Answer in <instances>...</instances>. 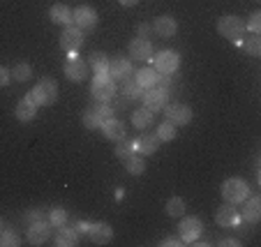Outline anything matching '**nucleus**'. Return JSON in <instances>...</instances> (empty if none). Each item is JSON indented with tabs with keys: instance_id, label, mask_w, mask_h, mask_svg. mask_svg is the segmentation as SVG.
<instances>
[{
	"instance_id": "nucleus-9",
	"label": "nucleus",
	"mask_w": 261,
	"mask_h": 247,
	"mask_svg": "<svg viewBox=\"0 0 261 247\" xmlns=\"http://www.w3.org/2000/svg\"><path fill=\"white\" fill-rule=\"evenodd\" d=\"M72 23L81 30H90L97 25V12L88 5H81L72 12Z\"/></svg>"
},
{
	"instance_id": "nucleus-24",
	"label": "nucleus",
	"mask_w": 261,
	"mask_h": 247,
	"mask_svg": "<svg viewBox=\"0 0 261 247\" xmlns=\"http://www.w3.org/2000/svg\"><path fill=\"white\" fill-rule=\"evenodd\" d=\"M79 233H76V229L74 227H60V231H58V236H56V245L58 247H72V245H76L79 242Z\"/></svg>"
},
{
	"instance_id": "nucleus-38",
	"label": "nucleus",
	"mask_w": 261,
	"mask_h": 247,
	"mask_svg": "<svg viewBox=\"0 0 261 247\" xmlns=\"http://www.w3.org/2000/svg\"><path fill=\"white\" fill-rule=\"evenodd\" d=\"M247 30H252L254 35H259V30H261V14L259 12H254V14L250 16V21H247Z\"/></svg>"
},
{
	"instance_id": "nucleus-16",
	"label": "nucleus",
	"mask_w": 261,
	"mask_h": 247,
	"mask_svg": "<svg viewBox=\"0 0 261 247\" xmlns=\"http://www.w3.org/2000/svg\"><path fill=\"white\" fill-rule=\"evenodd\" d=\"M215 222L220 224V227H238V222H241V213L236 210V206H233V203L222 206V208H217Z\"/></svg>"
},
{
	"instance_id": "nucleus-36",
	"label": "nucleus",
	"mask_w": 261,
	"mask_h": 247,
	"mask_svg": "<svg viewBox=\"0 0 261 247\" xmlns=\"http://www.w3.org/2000/svg\"><path fill=\"white\" fill-rule=\"evenodd\" d=\"M16 245H19V236H16V231L7 229V231L0 233V247H16Z\"/></svg>"
},
{
	"instance_id": "nucleus-14",
	"label": "nucleus",
	"mask_w": 261,
	"mask_h": 247,
	"mask_svg": "<svg viewBox=\"0 0 261 247\" xmlns=\"http://www.w3.org/2000/svg\"><path fill=\"white\" fill-rule=\"evenodd\" d=\"M49 238H51L49 219H44V222H35V224L28 227V242L30 245H44Z\"/></svg>"
},
{
	"instance_id": "nucleus-29",
	"label": "nucleus",
	"mask_w": 261,
	"mask_h": 247,
	"mask_svg": "<svg viewBox=\"0 0 261 247\" xmlns=\"http://www.w3.org/2000/svg\"><path fill=\"white\" fill-rule=\"evenodd\" d=\"M123 93L127 95V97H132V99H141V95H143V88L137 84V79H132V76H125L123 81Z\"/></svg>"
},
{
	"instance_id": "nucleus-30",
	"label": "nucleus",
	"mask_w": 261,
	"mask_h": 247,
	"mask_svg": "<svg viewBox=\"0 0 261 247\" xmlns=\"http://www.w3.org/2000/svg\"><path fill=\"white\" fill-rule=\"evenodd\" d=\"M10 74L14 81H19V84H23V81H28L30 76H33V67H30L28 63H19L14 69H10Z\"/></svg>"
},
{
	"instance_id": "nucleus-28",
	"label": "nucleus",
	"mask_w": 261,
	"mask_h": 247,
	"mask_svg": "<svg viewBox=\"0 0 261 247\" xmlns=\"http://www.w3.org/2000/svg\"><path fill=\"white\" fill-rule=\"evenodd\" d=\"M90 69H93V74H109V58L107 53H102V51H95V53H90Z\"/></svg>"
},
{
	"instance_id": "nucleus-26",
	"label": "nucleus",
	"mask_w": 261,
	"mask_h": 247,
	"mask_svg": "<svg viewBox=\"0 0 261 247\" xmlns=\"http://www.w3.org/2000/svg\"><path fill=\"white\" fill-rule=\"evenodd\" d=\"M51 21L54 23H63V25H72V10H69L67 5H63V3H56L54 7H51Z\"/></svg>"
},
{
	"instance_id": "nucleus-15",
	"label": "nucleus",
	"mask_w": 261,
	"mask_h": 247,
	"mask_svg": "<svg viewBox=\"0 0 261 247\" xmlns=\"http://www.w3.org/2000/svg\"><path fill=\"white\" fill-rule=\"evenodd\" d=\"M164 114H167L169 123H173L176 127H178V125H188L190 120H192V109H190V106H185V104H171Z\"/></svg>"
},
{
	"instance_id": "nucleus-5",
	"label": "nucleus",
	"mask_w": 261,
	"mask_h": 247,
	"mask_svg": "<svg viewBox=\"0 0 261 247\" xmlns=\"http://www.w3.org/2000/svg\"><path fill=\"white\" fill-rule=\"evenodd\" d=\"M107 118H111V106H109V102H102V104H97V106H88V109L84 111V125L88 129L99 127Z\"/></svg>"
},
{
	"instance_id": "nucleus-42",
	"label": "nucleus",
	"mask_w": 261,
	"mask_h": 247,
	"mask_svg": "<svg viewBox=\"0 0 261 247\" xmlns=\"http://www.w3.org/2000/svg\"><path fill=\"white\" fill-rule=\"evenodd\" d=\"M148 33H150V25H148V23H141V25H139V37H143V40H146Z\"/></svg>"
},
{
	"instance_id": "nucleus-39",
	"label": "nucleus",
	"mask_w": 261,
	"mask_h": 247,
	"mask_svg": "<svg viewBox=\"0 0 261 247\" xmlns=\"http://www.w3.org/2000/svg\"><path fill=\"white\" fill-rule=\"evenodd\" d=\"M160 245H164V247H180V245H185V242H182L180 236H167L164 240H160Z\"/></svg>"
},
{
	"instance_id": "nucleus-44",
	"label": "nucleus",
	"mask_w": 261,
	"mask_h": 247,
	"mask_svg": "<svg viewBox=\"0 0 261 247\" xmlns=\"http://www.w3.org/2000/svg\"><path fill=\"white\" fill-rule=\"evenodd\" d=\"M118 3H120L123 7H132V5H137L139 0H118Z\"/></svg>"
},
{
	"instance_id": "nucleus-4",
	"label": "nucleus",
	"mask_w": 261,
	"mask_h": 247,
	"mask_svg": "<svg viewBox=\"0 0 261 247\" xmlns=\"http://www.w3.org/2000/svg\"><path fill=\"white\" fill-rule=\"evenodd\" d=\"M243 30H245V25H243V21L238 19V16H222V19L217 21V33H220L222 37H227L229 42L241 44Z\"/></svg>"
},
{
	"instance_id": "nucleus-11",
	"label": "nucleus",
	"mask_w": 261,
	"mask_h": 247,
	"mask_svg": "<svg viewBox=\"0 0 261 247\" xmlns=\"http://www.w3.org/2000/svg\"><path fill=\"white\" fill-rule=\"evenodd\" d=\"M167 90H162V88H148L146 93L141 95V99H143V106L146 109H150L155 114V111H160V109H164V104H167Z\"/></svg>"
},
{
	"instance_id": "nucleus-37",
	"label": "nucleus",
	"mask_w": 261,
	"mask_h": 247,
	"mask_svg": "<svg viewBox=\"0 0 261 247\" xmlns=\"http://www.w3.org/2000/svg\"><path fill=\"white\" fill-rule=\"evenodd\" d=\"M35 222H44V213H42V210H28V213L23 215L25 227H30V224H35Z\"/></svg>"
},
{
	"instance_id": "nucleus-7",
	"label": "nucleus",
	"mask_w": 261,
	"mask_h": 247,
	"mask_svg": "<svg viewBox=\"0 0 261 247\" xmlns=\"http://www.w3.org/2000/svg\"><path fill=\"white\" fill-rule=\"evenodd\" d=\"M153 67L158 69L160 74H173L180 67V56L176 51H160L153 58Z\"/></svg>"
},
{
	"instance_id": "nucleus-23",
	"label": "nucleus",
	"mask_w": 261,
	"mask_h": 247,
	"mask_svg": "<svg viewBox=\"0 0 261 247\" xmlns=\"http://www.w3.org/2000/svg\"><path fill=\"white\" fill-rule=\"evenodd\" d=\"M158 76H160V72L155 67H143L134 74V79H137V84L141 86L143 90H148V88H155V86H158Z\"/></svg>"
},
{
	"instance_id": "nucleus-34",
	"label": "nucleus",
	"mask_w": 261,
	"mask_h": 247,
	"mask_svg": "<svg viewBox=\"0 0 261 247\" xmlns=\"http://www.w3.org/2000/svg\"><path fill=\"white\" fill-rule=\"evenodd\" d=\"M155 134L160 136V141H171V139H176V125L169 123V120H167V123L160 125L158 132H155Z\"/></svg>"
},
{
	"instance_id": "nucleus-13",
	"label": "nucleus",
	"mask_w": 261,
	"mask_h": 247,
	"mask_svg": "<svg viewBox=\"0 0 261 247\" xmlns=\"http://www.w3.org/2000/svg\"><path fill=\"white\" fill-rule=\"evenodd\" d=\"M63 74L67 76L69 81H84L88 76V65L81 58H69L67 63L63 65Z\"/></svg>"
},
{
	"instance_id": "nucleus-3",
	"label": "nucleus",
	"mask_w": 261,
	"mask_h": 247,
	"mask_svg": "<svg viewBox=\"0 0 261 247\" xmlns=\"http://www.w3.org/2000/svg\"><path fill=\"white\" fill-rule=\"evenodd\" d=\"M90 93L97 102H111L116 95V81L109 74H97L90 84Z\"/></svg>"
},
{
	"instance_id": "nucleus-10",
	"label": "nucleus",
	"mask_w": 261,
	"mask_h": 247,
	"mask_svg": "<svg viewBox=\"0 0 261 247\" xmlns=\"http://www.w3.org/2000/svg\"><path fill=\"white\" fill-rule=\"evenodd\" d=\"M86 238L95 245H107L111 238H114V229L104 222H88V231H86Z\"/></svg>"
},
{
	"instance_id": "nucleus-1",
	"label": "nucleus",
	"mask_w": 261,
	"mask_h": 247,
	"mask_svg": "<svg viewBox=\"0 0 261 247\" xmlns=\"http://www.w3.org/2000/svg\"><path fill=\"white\" fill-rule=\"evenodd\" d=\"M58 97V86H56L54 79H40V84L30 90V99H33L37 106H51Z\"/></svg>"
},
{
	"instance_id": "nucleus-40",
	"label": "nucleus",
	"mask_w": 261,
	"mask_h": 247,
	"mask_svg": "<svg viewBox=\"0 0 261 247\" xmlns=\"http://www.w3.org/2000/svg\"><path fill=\"white\" fill-rule=\"evenodd\" d=\"M10 79H12L10 69H7V67H0V88H3V86H7V84H10Z\"/></svg>"
},
{
	"instance_id": "nucleus-33",
	"label": "nucleus",
	"mask_w": 261,
	"mask_h": 247,
	"mask_svg": "<svg viewBox=\"0 0 261 247\" xmlns=\"http://www.w3.org/2000/svg\"><path fill=\"white\" fill-rule=\"evenodd\" d=\"M243 46H245V51L250 56H254V58H256V56H261V37H259V35L252 33V37H247V40L243 42Z\"/></svg>"
},
{
	"instance_id": "nucleus-12",
	"label": "nucleus",
	"mask_w": 261,
	"mask_h": 247,
	"mask_svg": "<svg viewBox=\"0 0 261 247\" xmlns=\"http://www.w3.org/2000/svg\"><path fill=\"white\" fill-rule=\"evenodd\" d=\"M132 74V63L125 56H116L114 60H109V76L114 81H123L125 76Z\"/></svg>"
},
{
	"instance_id": "nucleus-2",
	"label": "nucleus",
	"mask_w": 261,
	"mask_h": 247,
	"mask_svg": "<svg viewBox=\"0 0 261 247\" xmlns=\"http://www.w3.org/2000/svg\"><path fill=\"white\" fill-rule=\"evenodd\" d=\"M222 197H224L227 203H243L250 197V187H247V183L241 178H229L222 185Z\"/></svg>"
},
{
	"instance_id": "nucleus-35",
	"label": "nucleus",
	"mask_w": 261,
	"mask_h": 247,
	"mask_svg": "<svg viewBox=\"0 0 261 247\" xmlns=\"http://www.w3.org/2000/svg\"><path fill=\"white\" fill-rule=\"evenodd\" d=\"M129 153H134V141L132 139H127V136H123L118 141V146H116V155L123 159V157H127Z\"/></svg>"
},
{
	"instance_id": "nucleus-21",
	"label": "nucleus",
	"mask_w": 261,
	"mask_h": 247,
	"mask_svg": "<svg viewBox=\"0 0 261 247\" xmlns=\"http://www.w3.org/2000/svg\"><path fill=\"white\" fill-rule=\"evenodd\" d=\"M37 116V104L28 97H23L19 104H16V120H21V123H30V120Z\"/></svg>"
},
{
	"instance_id": "nucleus-27",
	"label": "nucleus",
	"mask_w": 261,
	"mask_h": 247,
	"mask_svg": "<svg viewBox=\"0 0 261 247\" xmlns=\"http://www.w3.org/2000/svg\"><path fill=\"white\" fill-rule=\"evenodd\" d=\"M153 120H155V114L150 109H146V106H141V109H137L132 114V125L137 129H146V127H150L153 125Z\"/></svg>"
},
{
	"instance_id": "nucleus-19",
	"label": "nucleus",
	"mask_w": 261,
	"mask_h": 247,
	"mask_svg": "<svg viewBox=\"0 0 261 247\" xmlns=\"http://www.w3.org/2000/svg\"><path fill=\"white\" fill-rule=\"evenodd\" d=\"M99 127H102V134H104V136L111 139V141H120V139L125 136V125L120 123L118 118H114V116L104 120Z\"/></svg>"
},
{
	"instance_id": "nucleus-41",
	"label": "nucleus",
	"mask_w": 261,
	"mask_h": 247,
	"mask_svg": "<svg viewBox=\"0 0 261 247\" xmlns=\"http://www.w3.org/2000/svg\"><path fill=\"white\" fill-rule=\"evenodd\" d=\"M76 233H79V236H86V231H88V222H76Z\"/></svg>"
},
{
	"instance_id": "nucleus-17",
	"label": "nucleus",
	"mask_w": 261,
	"mask_h": 247,
	"mask_svg": "<svg viewBox=\"0 0 261 247\" xmlns=\"http://www.w3.org/2000/svg\"><path fill=\"white\" fill-rule=\"evenodd\" d=\"M160 148V136L158 134H148L143 132L139 139H134V150L139 155H153Z\"/></svg>"
},
{
	"instance_id": "nucleus-22",
	"label": "nucleus",
	"mask_w": 261,
	"mask_h": 247,
	"mask_svg": "<svg viewBox=\"0 0 261 247\" xmlns=\"http://www.w3.org/2000/svg\"><path fill=\"white\" fill-rule=\"evenodd\" d=\"M153 30L160 35V37H173L178 30V23L173 16H160V19H155Z\"/></svg>"
},
{
	"instance_id": "nucleus-20",
	"label": "nucleus",
	"mask_w": 261,
	"mask_h": 247,
	"mask_svg": "<svg viewBox=\"0 0 261 247\" xmlns=\"http://www.w3.org/2000/svg\"><path fill=\"white\" fill-rule=\"evenodd\" d=\"M243 203H245V206H243V219L250 222V224L259 222V217H261V199L259 197H247Z\"/></svg>"
},
{
	"instance_id": "nucleus-8",
	"label": "nucleus",
	"mask_w": 261,
	"mask_h": 247,
	"mask_svg": "<svg viewBox=\"0 0 261 247\" xmlns=\"http://www.w3.org/2000/svg\"><path fill=\"white\" fill-rule=\"evenodd\" d=\"M203 227H201V219L199 217H182V222L178 224V236L182 238V242H194L199 236H201Z\"/></svg>"
},
{
	"instance_id": "nucleus-18",
	"label": "nucleus",
	"mask_w": 261,
	"mask_h": 247,
	"mask_svg": "<svg viewBox=\"0 0 261 247\" xmlns=\"http://www.w3.org/2000/svg\"><path fill=\"white\" fill-rule=\"evenodd\" d=\"M129 56H132L134 60H150V56H153V44L148 40H143V37H137V40L129 42Z\"/></svg>"
},
{
	"instance_id": "nucleus-32",
	"label": "nucleus",
	"mask_w": 261,
	"mask_h": 247,
	"mask_svg": "<svg viewBox=\"0 0 261 247\" xmlns=\"http://www.w3.org/2000/svg\"><path fill=\"white\" fill-rule=\"evenodd\" d=\"M49 224L51 227H56V229H60V227H65V224H67V213H65L63 208H54V210H51L49 213Z\"/></svg>"
},
{
	"instance_id": "nucleus-25",
	"label": "nucleus",
	"mask_w": 261,
	"mask_h": 247,
	"mask_svg": "<svg viewBox=\"0 0 261 247\" xmlns=\"http://www.w3.org/2000/svg\"><path fill=\"white\" fill-rule=\"evenodd\" d=\"M123 164H125V169H127V173H132V176H141V173L146 171L143 155H137V150H134V153H129L127 157H123Z\"/></svg>"
},
{
	"instance_id": "nucleus-6",
	"label": "nucleus",
	"mask_w": 261,
	"mask_h": 247,
	"mask_svg": "<svg viewBox=\"0 0 261 247\" xmlns=\"http://www.w3.org/2000/svg\"><path fill=\"white\" fill-rule=\"evenodd\" d=\"M81 46H84V30L76 25H67L65 33L60 35V49L67 53H76Z\"/></svg>"
},
{
	"instance_id": "nucleus-31",
	"label": "nucleus",
	"mask_w": 261,
	"mask_h": 247,
	"mask_svg": "<svg viewBox=\"0 0 261 247\" xmlns=\"http://www.w3.org/2000/svg\"><path fill=\"white\" fill-rule=\"evenodd\" d=\"M167 215L169 217H182L185 215V201L180 197H173L167 201Z\"/></svg>"
},
{
	"instance_id": "nucleus-43",
	"label": "nucleus",
	"mask_w": 261,
	"mask_h": 247,
	"mask_svg": "<svg viewBox=\"0 0 261 247\" xmlns=\"http://www.w3.org/2000/svg\"><path fill=\"white\" fill-rule=\"evenodd\" d=\"M220 245H222V247H224V245H238V240H233V238H222Z\"/></svg>"
}]
</instances>
